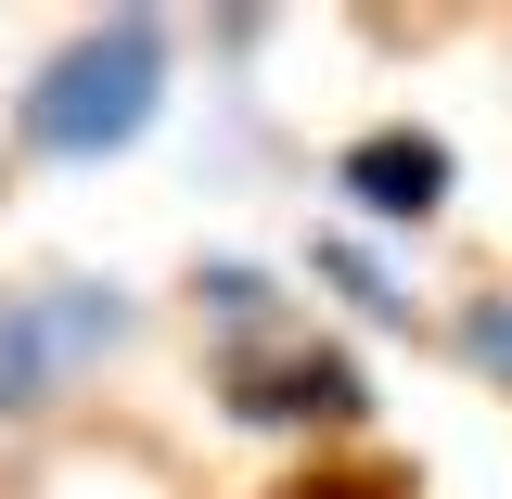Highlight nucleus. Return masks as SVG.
<instances>
[{
  "label": "nucleus",
  "mask_w": 512,
  "mask_h": 499,
  "mask_svg": "<svg viewBox=\"0 0 512 499\" xmlns=\"http://www.w3.org/2000/svg\"><path fill=\"white\" fill-rule=\"evenodd\" d=\"M192 320H218V333H269V320H282V282H269V269H244V256H205V269H192Z\"/></svg>",
  "instance_id": "5"
},
{
  "label": "nucleus",
  "mask_w": 512,
  "mask_h": 499,
  "mask_svg": "<svg viewBox=\"0 0 512 499\" xmlns=\"http://www.w3.org/2000/svg\"><path fill=\"white\" fill-rule=\"evenodd\" d=\"M128 333H141V295L103 282V269L13 282V295H0V423L52 410L64 384H90L103 359H128Z\"/></svg>",
  "instance_id": "2"
},
{
  "label": "nucleus",
  "mask_w": 512,
  "mask_h": 499,
  "mask_svg": "<svg viewBox=\"0 0 512 499\" xmlns=\"http://www.w3.org/2000/svg\"><path fill=\"white\" fill-rule=\"evenodd\" d=\"M308 269H320V282H333V295H346L359 320H384V333L410 320V282H397V269H384L372 244H346V231H320V244H308Z\"/></svg>",
  "instance_id": "6"
},
{
  "label": "nucleus",
  "mask_w": 512,
  "mask_h": 499,
  "mask_svg": "<svg viewBox=\"0 0 512 499\" xmlns=\"http://www.w3.org/2000/svg\"><path fill=\"white\" fill-rule=\"evenodd\" d=\"M461 359L487 384H512V295H474V308H461Z\"/></svg>",
  "instance_id": "7"
},
{
  "label": "nucleus",
  "mask_w": 512,
  "mask_h": 499,
  "mask_svg": "<svg viewBox=\"0 0 512 499\" xmlns=\"http://www.w3.org/2000/svg\"><path fill=\"white\" fill-rule=\"evenodd\" d=\"M231 423H256V436H346V423H372V372L346 346H244L231 359Z\"/></svg>",
  "instance_id": "4"
},
{
  "label": "nucleus",
  "mask_w": 512,
  "mask_h": 499,
  "mask_svg": "<svg viewBox=\"0 0 512 499\" xmlns=\"http://www.w3.org/2000/svg\"><path fill=\"white\" fill-rule=\"evenodd\" d=\"M333 192H346L359 231H436L448 192H461V154H448V128H423V116H372L333 154Z\"/></svg>",
  "instance_id": "3"
},
{
  "label": "nucleus",
  "mask_w": 512,
  "mask_h": 499,
  "mask_svg": "<svg viewBox=\"0 0 512 499\" xmlns=\"http://www.w3.org/2000/svg\"><path fill=\"white\" fill-rule=\"evenodd\" d=\"M154 116H167V26H154V13H103V26H77V39L26 77L13 141H26L39 167H116Z\"/></svg>",
  "instance_id": "1"
}]
</instances>
